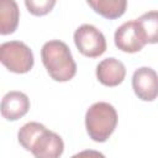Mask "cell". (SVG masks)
<instances>
[{"mask_svg": "<svg viewBox=\"0 0 158 158\" xmlns=\"http://www.w3.org/2000/svg\"><path fill=\"white\" fill-rule=\"evenodd\" d=\"M17 139L26 151L32 152L35 158H59L64 151L62 137L35 121L25 123L19 130Z\"/></svg>", "mask_w": 158, "mask_h": 158, "instance_id": "cell-1", "label": "cell"}, {"mask_svg": "<svg viewBox=\"0 0 158 158\" xmlns=\"http://www.w3.org/2000/svg\"><path fill=\"white\" fill-rule=\"evenodd\" d=\"M41 58L47 73L56 81H69L77 74V64L63 41L46 42L41 49Z\"/></svg>", "mask_w": 158, "mask_h": 158, "instance_id": "cell-2", "label": "cell"}, {"mask_svg": "<svg viewBox=\"0 0 158 158\" xmlns=\"http://www.w3.org/2000/svg\"><path fill=\"white\" fill-rule=\"evenodd\" d=\"M116 109L105 101L93 104L85 114V127L89 137L95 142H105L117 126Z\"/></svg>", "mask_w": 158, "mask_h": 158, "instance_id": "cell-3", "label": "cell"}, {"mask_svg": "<svg viewBox=\"0 0 158 158\" xmlns=\"http://www.w3.org/2000/svg\"><path fill=\"white\" fill-rule=\"evenodd\" d=\"M0 60L12 73L23 74L33 67V53L21 41H9L0 46Z\"/></svg>", "mask_w": 158, "mask_h": 158, "instance_id": "cell-4", "label": "cell"}, {"mask_svg": "<svg viewBox=\"0 0 158 158\" xmlns=\"http://www.w3.org/2000/svg\"><path fill=\"white\" fill-rule=\"evenodd\" d=\"M74 43L78 51L89 58H96L106 51L105 36L100 30L89 23H84L75 30Z\"/></svg>", "mask_w": 158, "mask_h": 158, "instance_id": "cell-5", "label": "cell"}, {"mask_svg": "<svg viewBox=\"0 0 158 158\" xmlns=\"http://www.w3.org/2000/svg\"><path fill=\"white\" fill-rule=\"evenodd\" d=\"M114 40L116 47L126 53L139 52L147 44L136 20L127 21L122 23L120 27H117L115 31Z\"/></svg>", "mask_w": 158, "mask_h": 158, "instance_id": "cell-6", "label": "cell"}, {"mask_svg": "<svg viewBox=\"0 0 158 158\" xmlns=\"http://www.w3.org/2000/svg\"><path fill=\"white\" fill-rule=\"evenodd\" d=\"M132 88L138 99L153 101L158 96V73L149 67H141L133 72Z\"/></svg>", "mask_w": 158, "mask_h": 158, "instance_id": "cell-7", "label": "cell"}, {"mask_svg": "<svg viewBox=\"0 0 158 158\" xmlns=\"http://www.w3.org/2000/svg\"><path fill=\"white\" fill-rule=\"evenodd\" d=\"M125 77H126L125 64L114 57L102 59L96 65V78L105 86H110V88L117 86L123 81Z\"/></svg>", "mask_w": 158, "mask_h": 158, "instance_id": "cell-8", "label": "cell"}, {"mask_svg": "<svg viewBox=\"0 0 158 158\" xmlns=\"http://www.w3.org/2000/svg\"><path fill=\"white\" fill-rule=\"evenodd\" d=\"M30 109V99L22 91H9L1 100V115L9 121L23 117Z\"/></svg>", "mask_w": 158, "mask_h": 158, "instance_id": "cell-9", "label": "cell"}, {"mask_svg": "<svg viewBox=\"0 0 158 158\" xmlns=\"http://www.w3.org/2000/svg\"><path fill=\"white\" fill-rule=\"evenodd\" d=\"M19 6L14 0H2L0 2V33H14L19 25Z\"/></svg>", "mask_w": 158, "mask_h": 158, "instance_id": "cell-10", "label": "cell"}, {"mask_svg": "<svg viewBox=\"0 0 158 158\" xmlns=\"http://www.w3.org/2000/svg\"><path fill=\"white\" fill-rule=\"evenodd\" d=\"M88 5L105 19L115 20L121 17L127 6L126 0H88Z\"/></svg>", "mask_w": 158, "mask_h": 158, "instance_id": "cell-11", "label": "cell"}, {"mask_svg": "<svg viewBox=\"0 0 158 158\" xmlns=\"http://www.w3.org/2000/svg\"><path fill=\"white\" fill-rule=\"evenodd\" d=\"M136 22L147 43H158V10L144 12Z\"/></svg>", "mask_w": 158, "mask_h": 158, "instance_id": "cell-12", "label": "cell"}, {"mask_svg": "<svg viewBox=\"0 0 158 158\" xmlns=\"http://www.w3.org/2000/svg\"><path fill=\"white\" fill-rule=\"evenodd\" d=\"M25 5L28 10V12H31L35 16H43L46 14H48L53 6L56 5L54 0H26Z\"/></svg>", "mask_w": 158, "mask_h": 158, "instance_id": "cell-13", "label": "cell"}, {"mask_svg": "<svg viewBox=\"0 0 158 158\" xmlns=\"http://www.w3.org/2000/svg\"><path fill=\"white\" fill-rule=\"evenodd\" d=\"M70 158H105V156L101 152L95 151V149H85V151H81L72 156Z\"/></svg>", "mask_w": 158, "mask_h": 158, "instance_id": "cell-14", "label": "cell"}]
</instances>
